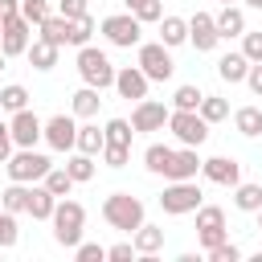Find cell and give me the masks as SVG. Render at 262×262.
Segmentation results:
<instances>
[{"label":"cell","mask_w":262,"mask_h":262,"mask_svg":"<svg viewBox=\"0 0 262 262\" xmlns=\"http://www.w3.org/2000/svg\"><path fill=\"white\" fill-rule=\"evenodd\" d=\"M102 221L111 229H123V233H135L143 225V201L131 196V192H111L102 201Z\"/></svg>","instance_id":"6da1fadb"},{"label":"cell","mask_w":262,"mask_h":262,"mask_svg":"<svg viewBox=\"0 0 262 262\" xmlns=\"http://www.w3.org/2000/svg\"><path fill=\"white\" fill-rule=\"evenodd\" d=\"M49 221H53V242H57V246H66V250H74V246L82 242V229H86V209H82L78 201L61 196Z\"/></svg>","instance_id":"7a4b0ae2"},{"label":"cell","mask_w":262,"mask_h":262,"mask_svg":"<svg viewBox=\"0 0 262 262\" xmlns=\"http://www.w3.org/2000/svg\"><path fill=\"white\" fill-rule=\"evenodd\" d=\"M205 205V192L196 188V180H172L164 192H160V209L168 217H184V213H196Z\"/></svg>","instance_id":"3957f363"},{"label":"cell","mask_w":262,"mask_h":262,"mask_svg":"<svg viewBox=\"0 0 262 262\" xmlns=\"http://www.w3.org/2000/svg\"><path fill=\"white\" fill-rule=\"evenodd\" d=\"M78 74H82V82L86 86H98V90H106V86H115V66H111V57L102 53V49H94V45H82L78 49Z\"/></svg>","instance_id":"277c9868"},{"label":"cell","mask_w":262,"mask_h":262,"mask_svg":"<svg viewBox=\"0 0 262 262\" xmlns=\"http://www.w3.org/2000/svg\"><path fill=\"white\" fill-rule=\"evenodd\" d=\"M49 168H53V164H49V156H41V151H33V147L12 151V156H8V164H4L8 180H20V184H37V180H45V172H49Z\"/></svg>","instance_id":"5b68a950"},{"label":"cell","mask_w":262,"mask_h":262,"mask_svg":"<svg viewBox=\"0 0 262 262\" xmlns=\"http://www.w3.org/2000/svg\"><path fill=\"white\" fill-rule=\"evenodd\" d=\"M102 37L115 45V49H131V45H139V37H143V20L135 16V12H115V16H102Z\"/></svg>","instance_id":"8992f818"},{"label":"cell","mask_w":262,"mask_h":262,"mask_svg":"<svg viewBox=\"0 0 262 262\" xmlns=\"http://www.w3.org/2000/svg\"><path fill=\"white\" fill-rule=\"evenodd\" d=\"M139 70L151 82H168L176 74V61H172V53H168L164 41H139Z\"/></svg>","instance_id":"52a82bcc"},{"label":"cell","mask_w":262,"mask_h":262,"mask_svg":"<svg viewBox=\"0 0 262 262\" xmlns=\"http://www.w3.org/2000/svg\"><path fill=\"white\" fill-rule=\"evenodd\" d=\"M168 131L176 135V143L184 147H201L209 139V123L201 119V111H172L168 115Z\"/></svg>","instance_id":"ba28073f"},{"label":"cell","mask_w":262,"mask_h":262,"mask_svg":"<svg viewBox=\"0 0 262 262\" xmlns=\"http://www.w3.org/2000/svg\"><path fill=\"white\" fill-rule=\"evenodd\" d=\"M225 237H229V229H225V209L201 205V209H196V242H201V250H213V246H221Z\"/></svg>","instance_id":"9c48e42d"},{"label":"cell","mask_w":262,"mask_h":262,"mask_svg":"<svg viewBox=\"0 0 262 262\" xmlns=\"http://www.w3.org/2000/svg\"><path fill=\"white\" fill-rule=\"evenodd\" d=\"M74 119L78 115H53V119H45V143L53 151H74L78 147V123Z\"/></svg>","instance_id":"30bf717a"},{"label":"cell","mask_w":262,"mask_h":262,"mask_svg":"<svg viewBox=\"0 0 262 262\" xmlns=\"http://www.w3.org/2000/svg\"><path fill=\"white\" fill-rule=\"evenodd\" d=\"M188 41H192V49H196V53H213V49L221 45L217 20H213L209 12H192V16H188Z\"/></svg>","instance_id":"8fae6325"},{"label":"cell","mask_w":262,"mask_h":262,"mask_svg":"<svg viewBox=\"0 0 262 262\" xmlns=\"http://www.w3.org/2000/svg\"><path fill=\"white\" fill-rule=\"evenodd\" d=\"M29 41H33V25H29L25 16H8V20L0 25V49H4L8 57H20V53L29 49Z\"/></svg>","instance_id":"7c38bea8"},{"label":"cell","mask_w":262,"mask_h":262,"mask_svg":"<svg viewBox=\"0 0 262 262\" xmlns=\"http://www.w3.org/2000/svg\"><path fill=\"white\" fill-rule=\"evenodd\" d=\"M8 131H12V143H16V147H37V139H45V123H41L29 106L8 119Z\"/></svg>","instance_id":"4fadbf2b"},{"label":"cell","mask_w":262,"mask_h":262,"mask_svg":"<svg viewBox=\"0 0 262 262\" xmlns=\"http://www.w3.org/2000/svg\"><path fill=\"white\" fill-rule=\"evenodd\" d=\"M168 106L164 102H156V98H139L135 102V111H131V127L135 131H164L168 127Z\"/></svg>","instance_id":"5bb4252c"},{"label":"cell","mask_w":262,"mask_h":262,"mask_svg":"<svg viewBox=\"0 0 262 262\" xmlns=\"http://www.w3.org/2000/svg\"><path fill=\"white\" fill-rule=\"evenodd\" d=\"M201 172H205L209 184H221V188L242 184V164H237L233 156H209V160L201 164Z\"/></svg>","instance_id":"9a60e30c"},{"label":"cell","mask_w":262,"mask_h":262,"mask_svg":"<svg viewBox=\"0 0 262 262\" xmlns=\"http://www.w3.org/2000/svg\"><path fill=\"white\" fill-rule=\"evenodd\" d=\"M147 86H151V78L139 70V66H123L119 74H115V90H119V98H147Z\"/></svg>","instance_id":"2e32d148"},{"label":"cell","mask_w":262,"mask_h":262,"mask_svg":"<svg viewBox=\"0 0 262 262\" xmlns=\"http://www.w3.org/2000/svg\"><path fill=\"white\" fill-rule=\"evenodd\" d=\"M201 164H205V160L196 156V147H184V143H180V147L172 151V164H168L164 176H168V180H196Z\"/></svg>","instance_id":"e0dca14e"},{"label":"cell","mask_w":262,"mask_h":262,"mask_svg":"<svg viewBox=\"0 0 262 262\" xmlns=\"http://www.w3.org/2000/svg\"><path fill=\"white\" fill-rule=\"evenodd\" d=\"M53 209H57V196H53L41 180H37V184H29V209H25V213H29L33 221H49V217H53Z\"/></svg>","instance_id":"ac0fdd59"},{"label":"cell","mask_w":262,"mask_h":262,"mask_svg":"<svg viewBox=\"0 0 262 262\" xmlns=\"http://www.w3.org/2000/svg\"><path fill=\"white\" fill-rule=\"evenodd\" d=\"M57 53H61V45H53V41H45V37H33L29 49H25V57H29L33 70H53V66H57Z\"/></svg>","instance_id":"d6986e66"},{"label":"cell","mask_w":262,"mask_h":262,"mask_svg":"<svg viewBox=\"0 0 262 262\" xmlns=\"http://www.w3.org/2000/svg\"><path fill=\"white\" fill-rule=\"evenodd\" d=\"M246 74H250V57L246 53H221L217 57V78L221 82L237 86V82H246Z\"/></svg>","instance_id":"ffe728a7"},{"label":"cell","mask_w":262,"mask_h":262,"mask_svg":"<svg viewBox=\"0 0 262 262\" xmlns=\"http://www.w3.org/2000/svg\"><path fill=\"white\" fill-rule=\"evenodd\" d=\"M213 20H217L221 41H229V37H242V33H246V12H242L237 4H221V12H217Z\"/></svg>","instance_id":"44dd1931"},{"label":"cell","mask_w":262,"mask_h":262,"mask_svg":"<svg viewBox=\"0 0 262 262\" xmlns=\"http://www.w3.org/2000/svg\"><path fill=\"white\" fill-rule=\"evenodd\" d=\"M98 94H102L98 86H86V82H82V90H74L70 111H74L78 119H94V115H98V106H102V98H98Z\"/></svg>","instance_id":"7402d4cb"},{"label":"cell","mask_w":262,"mask_h":262,"mask_svg":"<svg viewBox=\"0 0 262 262\" xmlns=\"http://www.w3.org/2000/svg\"><path fill=\"white\" fill-rule=\"evenodd\" d=\"M131 242H135V254H139V258H143V254H160V250H164V229L143 221V225L131 233Z\"/></svg>","instance_id":"603a6c76"},{"label":"cell","mask_w":262,"mask_h":262,"mask_svg":"<svg viewBox=\"0 0 262 262\" xmlns=\"http://www.w3.org/2000/svg\"><path fill=\"white\" fill-rule=\"evenodd\" d=\"M160 41H164L168 49L184 45V41H188V20H184V16H160Z\"/></svg>","instance_id":"cb8c5ba5"},{"label":"cell","mask_w":262,"mask_h":262,"mask_svg":"<svg viewBox=\"0 0 262 262\" xmlns=\"http://www.w3.org/2000/svg\"><path fill=\"white\" fill-rule=\"evenodd\" d=\"M233 127H237V135H246V139L262 135V106H237V111H233Z\"/></svg>","instance_id":"d4e9b609"},{"label":"cell","mask_w":262,"mask_h":262,"mask_svg":"<svg viewBox=\"0 0 262 262\" xmlns=\"http://www.w3.org/2000/svg\"><path fill=\"white\" fill-rule=\"evenodd\" d=\"M102 147H106V131H102V127H94V123L78 127V147H74V151H86V156H102Z\"/></svg>","instance_id":"484cf974"},{"label":"cell","mask_w":262,"mask_h":262,"mask_svg":"<svg viewBox=\"0 0 262 262\" xmlns=\"http://www.w3.org/2000/svg\"><path fill=\"white\" fill-rule=\"evenodd\" d=\"M172 151H176V147H168V143H147V151H143V168L156 172V176H164L168 164H172Z\"/></svg>","instance_id":"4316f807"},{"label":"cell","mask_w":262,"mask_h":262,"mask_svg":"<svg viewBox=\"0 0 262 262\" xmlns=\"http://www.w3.org/2000/svg\"><path fill=\"white\" fill-rule=\"evenodd\" d=\"M37 29H41L45 41H53V45H70V20H66L61 12H57V16H45Z\"/></svg>","instance_id":"83f0119b"},{"label":"cell","mask_w":262,"mask_h":262,"mask_svg":"<svg viewBox=\"0 0 262 262\" xmlns=\"http://www.w3.org/2000/svg\"><path fill=\"white\" fill-rule=\"evenodd\" d=\"M233 205L242 213H258L262 209V184H233Z\"/></svg>","instance_id":"f1b7e54d"},{"label":"cell","mask_w":262,"mask_h":262,"mask_svg":"<svg viewBox=\"0 0 262 262\" xmlns=\"http://www.w3.org/2000/svg\"><path fill=\"white\" fill-rule=\"evenodd\" d=\"M25 106H29V90H25L20 82H8V86L0 90V111L16 115V111H25Z\"/></svg>","instance_id":"f546056e"},{"label":"cell","mask_w":262,"mask_h":262,"mask_svg":"<svg viewBox=\"0 0 262 262\" xmlns=\"http://www.w3.org/2000/svg\"><path fill=\"white\" fill-rule=\"evenodd\" d=\"M196 111H201V119H205L209 127H213V123H221V119H229V102H225L221 94H205Z\"/></svg>","instance_id":"4dcf8cb0"},{"label":"cell","mask_w":262,"mask_h":262,"mask_svg":"<svg viewBox=\"0 0 262 262\" xmlns=\"http://www.w3.org/2000/svg\"><path fill=\"white\" fill-rule=\"evenodd\" d=\"M0 205L8 209V213H25L29 209V184H20V180H12L4 192H0Z\"/></svg>","instance_id":"1f68e13d"},{"label":"cell","mask_w":262,"mask_h":262,"mask_svg":"<svg viewBox=\"0 0 262 262\" xmlns=\"http://www.w3.org/2000/svg\"><path fill=\"white\" fill-rule=\"evenodd\" d=\"M66 172L74 176V184H86V180H94V156H86V151L70 156V160H66Z\"/></svg>","instance_id":"d6a6232c"},{"label":"cell","mask_w":262,"mask_h":262,"mask_svg":"<svg viewBox=\"0 0 262 262\" xmlns=\"http://www.w3.org/2000/svg\"><path fill=\"white\" fill-rule=\"evenodd\" d=\"M41 184H45V188H49V192H53V196H57V201H61V196H70V192H74V176H70V172H66V168H49V172H45V180H41Z\"/></svg>","instance_id":"836d02e7"},{"label":"cell","mask_w":262,"mask_h":262,"mask_svg":"<svg viewBox=\"0 0 262 262\" xmlns=\"http://www.w3.org/2000/svg\"><path fill=\"white\" fill-rule=\"evenodd\" d=\"M127 4V12H135L143 25H160V16H164V4L160 0H123Z\"/></svg>","instance_id":"e575fe53"},{"label":"cell","mask_w":262,"mask_h":262,"mask_svg":"<svg viewBox=\"0 0 262 262\" xmlns=\"http://www.w3.org/2000/svg\"><path fill=\"white\" fill-rule=\"evenodd\" d=\"M90 37H94V16L86 12V16H74L70 20V45H90Z\"/></svg>","instance_id":"d590c367"},{"label":"cell","mask_w":262,"mask_h":262,"mask_svg":"<svg viewBox=\"0 0 262 262\" xmlns=\"http://www.w3.org/2000/svg\"><path fill=\"white\" fill-rule=\"evenodd\" d=\"M106 143H123V147H131V135H135V127H131V119H106Z\"/></svg>","instance_id":"8d00e7d4"},{"label":"cell","mask_w":262,"mask_h":262,"mask_svg":"<svg viewBox=\"0 0 262 262\" xmlns=\"http://www.w3.org/2000/svg\"><path fill=\"white\" fill-rule=\"evenodd\" d=\"M20 242V229H16V213H8L0 205V250H12Z\"/></svg>","instance_id":"74e56055"},{"label":"cell","mask_w":262,"mask_h":262,"mask_svg":"<svg viewBox=\"0 0 262 262\" xmlns=\"http://www.w3.org/2000/svg\"><path fill=\"white\" fill-rule=\"evenodd\" d=\"M201 86H176V94H172V106L176 111H196L201 106Z\"/></svg>","instance_id":"f35d334b"},{"label":"cell","mask_w":262,"mask_h":262,"mask_svg":"<svg viewBox=\"0 0 262 262\" xmlns=\"http://www.w3.org/2000/svg\"><path fill=\"white\" fill-rule=\"evenodd\" d=\"M20 16H25L29 25H41V20L53 16V12H49V0H20Z\"/></svg>","instance_id":"ab89813d"},{"label":"cell","mask_w":262,"mask_h":262,"mask_svg":"<svg viewBox=\"0 0 262 262\" xmlns=\"http://www.w3.org/2000/svg\"><path fill=\"white\" fill-rule=\"evenodd\" d=\"M127 160H131V147H123V143H106L102 147V164L106 168H127Z\"/></svg>","instance_id":"60d3db41"},{"label":"cell","mask_w":262,"mask_h":262,"mask_svg":"<svg viewBox=\"0 0 262 262\" xmlns=\"http://www.w3.org/2000/svg\"><path fill=\"white\" fill-rule=\"evenodd\" d=\"M74 258H78V262H102V258H106V246H98V242H78V246H74Z\"/></svg>","instance_id":"b9f144b4"},{"label":"cell","mask_w":262,"mask_h":262,"mask_svg":"<svg viewBox=\"0 0 262 262\" xmlns=\"http://www.w3.org/2000/svg\"><path fill=\"white\" fill-rule=\"evenodd\" d=\"M205 254H209V262H237V258H242V250H237V246H233L229 237H225L221 246H213V250H205Z\"/></svg>","instance_id":"7bdbcfd3"},{"label":"cell","mask_w":262,"mask_h":262,"mask_svg":"<svg viewBox=\"0 0 262 262\" xmlns=\"http://www.w3.org/2000/svg\"><path fill=\"white\" fill-rule=\"evenodd\" d=\"M242 53L250 57V61H262V33H242Z\"/></svg>","instance_id":"ee69618b"},{"label":"cell","mask_w":262,"mask_h":262,"mask_svg":"<svg viewBox=\"0 0 262 262\" xmlns=\"http://www.w3.org/2000/svg\"><path fill=\"white\" fill-rule=\"evenodd\" d=\"M57 12H61L66 20H74V16H86V12H90V0H57Z\"/></svg>","instance_id":"f6af8a7d"},{"label":"cell","mask_w":262,"mask_h":262,"mask_svg":"<svg viewBox=\"0 0 262 262\" xmlns=\"http://www.w3.org/2000/svg\"><path fill=\"white\" fill-rule=\"evenodd\" d=\"M131 254H135V242H119V246H111V250H106V258H111V262H127Z\"/></svg>","instance_id":"bcb514c9"},{"label":"cell","mask_w":262,"mask_h":262,"mask_svg":"<svg viewBox=\"0 0 262 262\" xmlns=\"http://www.w3.org/2000/svg\"><path fill=\"white\" fill-rule=\"evenodd\" d=\"M246 86L262 98V61H250V74H246Z\"/></svg>","instance_id":"7dc6e473"},{"label":"cell","mask_w":262,"mask_h":262,"mask_svg":"<svg viewBox=\"0 0 262 262\" xmlns=\"http://www.w3.org/2000/svg\"><path fill=\"white\" fill-rule=\"evenodd\" d=\"M8 16H20V0H0V20Z\"/></svg>","instance_id":"c3c4849f"},{"label":"cell","mask_w":262,"mask_h":262,"mask_svg":"<svg viewBox=\"0 0 262 262\" xmlns=\"http://www.w3.org/2000/svg\"><path fill=\"white\" fill-rule=\"evenodd\" d=\"M8 156H12V139H4V143H0V164H8Z\"/></svg>","instance_id":"681fc988"},{"label":"cell","mask_w":262,"mask_h":262,"mask_svg":"<svg viewBox=\"0 0 262 262\" xmlns=\"http://www.w3.org/2000/svg\"><path fill=\"white\" fill-rule=\"evenodd\" d=\"M4 139H12V131H8V123L0 119V143H4Z\"/></svg>","instance_id":"f907efd6"},{"label":"cell","mask_w":262,"mask_h":262,"mask_svg":"<svg viewBox=\"0 0 262 262\" xmlns=\"http://www.w3.org/2000/svg\"><path fill=\"white\" fill-rule=\"evenodd\" d=\"M246 4H250V8H262V0H246Z\"/></svg>","instance_id":"816d5d0a"},{"label":"cell","mask_w":262,"mask_h":262,"mask_svg":"<svg viewBox=\"0 0 262 262\" xmlns=\"http://www.w3.org/2000/svg\"><path fill=\"white\" fill-rule=\"evenodd\" d=\"M4 61H8V53H4V49H0V70H4Z\"/></svg>","instance_id":"f5cc1de1"},{"label":"cell","mask_w":262,"mask_h":262,"mask_svg":"<svg viewBox=\"0 0 262 262\" xmlns=\"http://www.w3.org/2000/svg\"><path fill=\"white\" fill-rule=\"evenodd\" d=\"M258 229H262V209H258Z\"/></svg>","instance_id":"db71d44e"},{"label":"cell","mask_w":262,"mask_h":262,"mask_svg":"<svg viewBox=\"0 0 262 262\" xmlns=\"http://www.w3.org/2000/svg\"><path fill=\"white\" fill-rule=\"evenodd\" d=\"M221 4H233V0H221Z\"/></svg>","instance_id":"11a10c76"},{"label":"cell","mask_w":262,"mask_h":262,"mask_svg":"<svg viewBox=\"0 0 262 262\" xmlns=\"http://www.w3.org/2000/svg\"><path fill=\"white\" fill-rule=\"evenodd\" d=\"M0 25H4V20H0Z\"/></svg>","instance_id":"9f6ffc18"}]
</instances>
